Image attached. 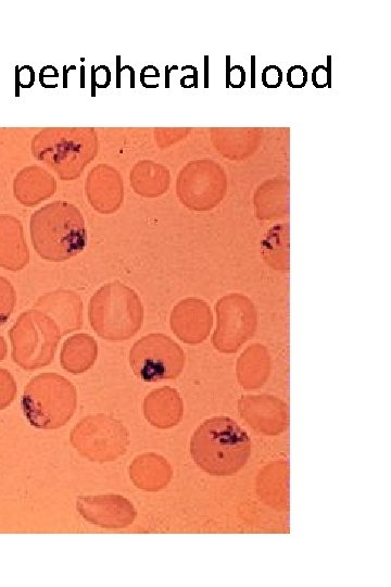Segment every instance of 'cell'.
<instances>
[{"mask_svg":"<svg viewBox=\"0 0 391 587\" xmlns=\"http://www.w3.org/2000/svg\"><path fill=\"white\" fill-rule=\"evenodd\" d=\"M194 463L213 476H229L240 471L251 454L248 433L228 416H214L202 422L190 439Z\"/></svg>","mask_w":391,"mask_h":587,"instance_id":"cell-1","label":"cell"},{"mask_svg":"<svg viewBox=\"0 0 391 587\" xmlns=\"http://www.w3.org/2000/svg\"><path fill=\"white\" fill-rule=\"evenodd\" d=\"M30 237L42 259L66 261L80 253L86 246L85 221L74 204L54 201L31 215Z\"/></svg>","mask_w":391,"mask_h":587,"instance_id":"cell-2","label":"cell"},{"mask_svg":"<svg viewBox=\"0 0 391 587\" xmlns=\"http://www.w3.org/2000/svg\"><path fill=\"white\" fill-rule=\"evenodd\" d=\"M22 411L28 423L39 429H56L72 419L77 408V390L72 382L56 373H40L25 386Z\"/></svg>","mask_w":391,"mask_h":587,"instance_id":"cell-3","label":"cell"},{"mask_svg":"<svg viewBox=\"0 0 391 587\" xmlns=\"http://www.w3.org/2000/svg\"><path fill=\"white\" fill-rule=\"evenodd\" d=\"M89 322L103 339L126 340L133 337L143 321V308L137 292L114 282L102 286L90 299Z\"/></svg>","mask_w":391,"mask_h":587,"instance_id":"cell-4","label":"cell"},{"mask_svg":"<svg viewBox=\"0 0 391 587\" xmlns=\"http://www.w3.org/2000/svg\"><path fill=\"white\" fill-rule=\"evenodd\" d=\"M35 316L36 320L31 319L30 311L23 313L9 333L12 358L25 370L49 365L63 336L53 317L39 312Z\"/></svg>","mask_w":391,"mask_h":587,"instance_id":"cell-5","label":"cell"},{"mask_svg":"<svg viewBox=\"0 0 391 587\" xmlns=\"http://www.w3.org/2000/svg\"><path fill=\"white\" fill-rule=\"evenodd\" d=\"M70 442L85 459L105 463L124 455L129 446L126 426L109 414H90L83 417L72 429Z\"/></svg>","mask_w":391,"mask_h":587,"instance_id":"cell-6","label":"cell"},{"mask_svg":"<svg viewBox=\"0 0 391 587\" xmlns=\"http://www.w3.org/2000/svg\"><path fill=\"white\" fill-rule=\"evenodd\" d=\"M129 365L142 382L178 377L185 366L182 348L164 334H149L138 339L129 351Z\"/></svg>","mask_w":391,"mask_h":587,"instance_id":"cell-7","label":"cell"},{"mask_svg":"<svg viewBox=\"0 0 391 587\" xmlns=\"http://www.w3.org/2000/svg\"><path fill=\"white\" fill-rule=\"evenodd\" d=\"M215 310L217 324L212 344L220 352H236L256 330L255 307L248 297L229 294L218 300Z\"/></svg>","mask_w":391,"mask_h":587,"instance_id":"cell-8","label":"cell"},{"mask_svg":"<svg viewBox=\"0 0 391 587\" xmlns=\"http://www.w3.org/2000/svg\"><path fill=\"white\" fill-rule=\"evenodd\" d=\"M76 508L86 522L108 529L125 528L137 516L134 504L118 494L79 496Z\"/></svg>","mask_w":391,"mask_h":587,"instance_id":"cell-9","label":"cell"},{"mask_svg":"<svg viewBox=\"0 0 391 587\" xmlns=\"http://www.w3.org/2000/svg\"><path fill=\"white\" fill-rule=\"evenodd\" d=\"M212 313L205 301L188 298L179 301L171 314V327L187 344L203 341L212 327Z\"/></svg>","mask_w":391,"mask_h":587,"instance_id":"cell-10","label":"cell"},{"mask_svg":"<svg viewBox=\"0 0 391 587\" xmlns=\"http://www.w3.org/2000/svg\"><path fill=\"white\" fill-rule=\"evenodd\" d=\"M182 411L179 394L167 386L151 391L143 401L146 420L157 428L177 425L181 420Z\"/></svg>","mask_w":391,"mask_h":587,"instance_id":"cell-11","label":"cell"},{"mask_svg":"<svg viewBox=\"0 0 391 587\" xmlns=\"http://www.w3.org/2000/svg\"><path fill=\"white\" fill-rule=\"evenodd\" d=\"M172 474L168 462L155 453L138 455L129 465V477L134 485L147 491H155L166 487Z\"/></svg>","mask_w":391,"mask_h":587,"instance_id":"cell-12","label":"cell"},{"mask_svg":"<svg viewBox=\"0 0 391 587\" xmlns=\"http://www.w3.org/2000/svg\"><path fill=\"white\" fill-rule=\"evenodd\" d=\"M97 353L96 340L90 335L78 334L66 339L63 344L60 362L65 371L80 374L93 365Z\"/></svg>","mask_w":391,"mask_h":587,"instance_id":"cell-13","label":"cell"},{"mask_svg":"<svg viewBox=\"0 0 391 587\" xmlns=\"http://www.w3.org/2000/svg\"><path fill=\"white\" fill-rule=\"evenodd\" d=\"M16 292L13 285L0 275V326L5 324L14 311Z\"/></svg>","mask_w":391,"mask_h":587,"instance_id":"cell-14","label":"cell"},{"mask_svg":"<svg viewBox=\"0 0 391 587\" xmlns=\"http://www.w3.org/2000/svg\"><path fill=\"white\" fill-rule=\"evenodd\" d=\"M16 384L11 373L0 367V410L5 409L15 398Z\"/></svg>","mask_w":391,"mask_h":587,"instance_id":"cell-15","label":"cell"},{"mask_svg":"<svg viewBox=\"0 0 391 587\" xmlns=\"http://www.w3.org/2000/svg\"><path fill=\"white\" fill-rule=\"evenodd\" d=\"M331 57L327 55V66L321 64L314 67L312 71V83L315 88L331 87Z\"/></svg>","mask_w":391,"mask_h":587,"instance_id":"cell-16","label":"cell"},{"mask_svg":"<svg viewBox=\"0 0 391 587\" xmlns=\"http://www.w3.org/2000/svg\"><path fill=\"white\" fill-rule=\"evenodd\" d=\"M230 57H226V86L231 88H241L245 83V72L241 65L230 66Z\"/></svg>","mask_w":391,"mask_h":587,"instance_id":"cell-17","label":"cell"},{"mask_svg":"<svg viewBox=\"0 0 391 587\" xmlns=\"http://www.w3.org/2000/svg\"><path fill=\"white\" fill-rule=\"evenodd\" d=\"M261 80L266 88H278L282 83V71L277 65H267L263 68Z\"/></svg>","mask_w":391,"mask_h":587,"instance_id":"cell-18","label":"cell"},{"mask_svg":"<svg viewBox=\"0 0 391 587\" xmlns=\"http://www.w3.org/2000/svg\"><path fill=\"white\" fill-rule=\"evenodd\" d=\"M287 83L291 88H303L307 83V71L302 65H293L287 71Z\"/></svg>","mask_w":391,"mask_h":587,"instance_id":"cell-19","label":"cell"},{"mask_svg":"<svg viewBox=\"0 0 391 587\" xmlns=\"http://www.w3.org/2000/svg\"><path fill=\"white\" fill-rule=\"evenodd\" d=\"M198 72L197 70L194 71L193 75H187L186 77H184L181 80H180V84L182 87H197V84H198Z\"/></svg>","mask_w":391,"mask_h":587,"instance_id":"cell-20","label":"cell"},{"mask_svg":"<svg viewBox=\"0 0 391 587\" xmlns=\"http://www.w3.org/2000/svg\"><path fill=\"white\" fill-rule=\"evenodd\" d=\"M251 88H255V55H251Z\"/></svg>","mask_w":391,"mask_h":587,"instance_id":"cell-21","label":"cell"},{"mask_svg":"<svg viewBox=\"0 0 391 587\" xmlns=\"http://www.w3.org/2000/svg\"><path fill=\"white\" fill-rule=\"evenodd\" d=\"M7 354V346L3 338L0 336V360L4 359Z\"/></svg>","mask_w":391,"mask_h":587,"instance_id":"cell-22","label":"cell"},{"mask_svg":"<svg viewBox=\"0 0 391 587\" xmlns=\"http://www.w3.org/2000/svg\"><path fill=\"white\" fill-rule=\"evenodd\" d=\"M207 59L209 57L205 55V87H207Z\"/></svg>","mask_w":391,"mask_h":587,"instance_id":"cell-23","label":"cell"}]
</instances>
